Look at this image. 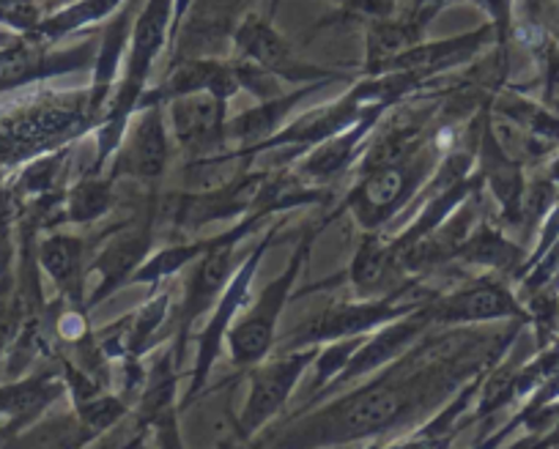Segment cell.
Segmentation results:
<instances>
[{"label": "cell", "mask_w": 559, "mask_h": 449, "mask_svg": "<svg viewBox=\"0 0 559 449\" xmlns=\"http://www.w3.org/2000/svg\"><path fill=\"white\" fill-rule=\"evenodd\" d=\"M236 56L247 58V61L258 63L266 72H272L274 77L283 80V83H335L343 80L341 72H330V69H321L316 63L302 61V58L294 52V45L288 39L277 34L269 23V17H258V14H247L239 25H236L234 34Z\"/></svg>", "instance_id": "7"}, {"label": "cell", "mask_w": 559, "mask_h": 449, "mask_svg": "<svg viewBox=\"0 0 559 449\" xmlns=\"http://www.w3.org/2000/svg\"><path fill=\"white\" fill-rule=\"evenodd\" d=\"M80 409V422L83 427H88L91 436H99V433L110 430L123 414H127V405L121 398H112V395H94V398L78 403Z\"/></svg>", "instance_id": "23"}, {"label": "cell", "mask_w": 559, "mask_h": 449, "mask_svg": "<svg viewBox=\"0 0 559 449\" xmlns=\"http://www.w3.org/2000/svg\"><path fill=\"white\" fill-rule=\"evenodd\" d=\"M543 444H559V427H557V430H554V436L548 438V441H543Z\"/></svg>", "instance_id": "28"}, {"label": "cell", "mask_w": 559, "mask_h": 449, "mask_svg": "<svg viewBox=\"0 0 559 449\" xmlns=\"http://www.w3.org/2000/svg\"><path fill=\"white\" fill-rule=\"evenodd\" d=\"M277 231H280V225H274L272 231L263 233L261 244L247 255L245 264L236 269V275H230L228 286H225V291L219 293L212 318H209V324L203 326L201 337H198L195 371H192V384H190V395H187V403H190L192 398H198V392H201L203 384H206L209 371H212L214 360H217L219 354V343L225 340V331H228V326L236 320V313H241V307L247 304V291H250L252 277H255L258 266H261V258L266 255L269 244H272L274 233Z\"/></svg>", "instance_id": "9"}, {"label": "cell", "mask_w": 559, "mask_h": 449, "mask_svg": "<svg viewBox=\"0 0 559 449\" xmlns=\"http://www.w3.org/2000/svg\"><path fill=\"white\" fill-rule=\"evenodd\" d=\"M206 244H209V239L206 242L176 244V247L159 250L154 258L143 260V264L134 269V275L129 277V282H159V280H165V277L179 275L185 266L195 264V258L203 253V250H206Z\"/></svg>", "instance_id": "22"}, {"label": "cell", "mask_w": 559, "mask_h": 449, "mask_svg": "<svg viewBox=\"0 0 559 449\" xmlns=\"http://www.w3.org/2000/svg\"><path fill=\"white\" fill-rule=\"evenodd\" d=\"M41 9L36 0H0V25L20 36H28L39 28Z\"/></svg>", "instance_id": "24"}, {"label": "cell", "mask_w": 559, "mask_h": 449, "mask_svg": "<svg viewBox=\"0 0 559 449\" xmlns=\"http://www.w3.org/2000/svg\"><path fill=\"white\" fill-rule=\"evenodd\" d=\"M403 291H395L390 299L381 302H337L326 307L319 318L308 320L302 329L292 331L283 337V349H305V345L330 343V340H343V337H357L365 331H373L379 326L392 324V320L403 318V315L417 313L419 307H426L433 296H408L401 299Z\"/></svg>", "instance_id": "6"}, {"label": "cell", "mask_w": 559, "mask_h": 449, "mask_svg": "<svg viewBox=\"0 0 559 449\" xmlns=\"http://www.w3.org/2000/svg\"><path fill=\"white\" fill-rule=\"evenodd\" d=\"M316 231L319 228H310L305 233V242H299L297 253L288 260L286 271L277 277V280L269 282L261 291V296L252 299V304L241 307V318H236L234 324L225 331V343H228L230 356L239 367H252L258 362H263L269 356L274 345V331H277V320L286 302L292 299L294 282H297L299 271H302L305 260H308L310 247L316 242Z\"/></svg>", "instance_id": "3"}, {"label": "cell", "mask_w": 559, "mask_h": 449, "mask_svg": "<svg viewBox=\"0 0 559 449\" xmlns=\"http://www.w3.org/2000/svg\"><path fill=\"white\" fill-rule=\"evenodd\" d=\"M228 99L212 90H192L165 101L176 143L195 157L225 151V112Z\"/></svg>", "instance_id": "10"}, {"label": "cell", "mask_w": 559, "mask_h": 449, "mask_svg": "<svg viewBox=\"0 0 559 449\" xmlns=\"http://www.w3.org/2000/svg\"><path fill=\"white\" fill-rule=\"evenodd\" d=\"M83 250L85 242L80 236H47L39 244V264L45 266L47 275L56 280L63 296L78 310H85L83 304Z\"/></svg>", "instance_id": "16"}, {"label": "cell", "mask_w": 559, "mask_h": 449, "mask_svg": "<svg viewBox=\"0 0 559 449\" xmlns=\"http://www.w3.org/2000/svg\"><path fill=\"white\" fill-rule=\"evenodd\" d=\"M450 3H459V0H417V3H414L412 20L419 28H428V23H431L444 7H450Z\"/></svg>", "instance_id": "26"}, {"label": "cell", "mask_w": 559, "mask_h": 449, "mask_svg": "<svg viewBox=\"0 0 559 449\" xmlns=\"http://www.w3.org/2000/svg\"><path fill=\"white\" fill-rule=\"evenodd\" d=\"M431 168L433 148L423 146L417 154L403 159V162L390 165V168L368 170L352 190V195L346 197V206L352 208V214L365 231H376L384 222H390V217L397 208H403L412 201L414 192L423 186Z\"/></svg>", "instance_id": "5"}, {"label": "cell", "mask_w": 559, "mask_h": 449, "mask_svg": "<svg viewBox=\"0 0 559 449\" xmlns=\"http://www.w3.org/2000/svg\"><path fill=\"white\" fill-rule=\"evenodd\" d=\"M319 345H305V349H292L280 360L266 362L250 376V392L239 416L241 436H252L261 427H266L280 411L286 409L294 387L302 378L305 367L313 365L319 356Z\"/></svg>", "instance_id": "8"}, {"label": "cell", "mask_w": 559, "mask_h": 449, "mask_svg": "<svg viewBox=\"0 0 559 449\" xmlns=\"http://www.w3.org/2000/svg\"><path fill=\"white\" fill-rule=\"evenodd\" d=\"M390 101H376L368 107L362 119L357 124H352L348 130L337 132L330 141L319 143V146L310 148L308 157L297 165L299 179H313V181H330L352 162V157L357 154V148L362 146L365 137L373 132V126L384 119V112L390 110Z\"/></svg>", "instance_id": "14"}, {"label": "cell", "mask_w": 559, "mask_h": 449, "mask_svg": "<svg viewBox=\"0 0 559 449\" xmlns=\"http://www.w3.org/2000/svg\"><path fill=\"white\" fill-rule=\"evenodd\" d=\"M127 141H121V157H118L116 173L129 175L138 181H157L168 168L170 143L168 130H165L163 105H143L140 116L134 119L129 135L123 132Z\"/></svg>", "instance_id": "11"}, {"label": "cell", "mask_w": 559, "mask_h": 449, "mask_svg": "<svg viewBox=\"0 0 559 449\" xmlns=\"http://www.w3.org/2000/svg\"><path fill=\"white\" fill-rule=\"evenodd\" d=\"M392 266H395V255H392L390 242L370 231L362 239V244H359L357 255H354V264L348 269V282H352L359 296H370L379 288H384V280L392 271Z\"/></svg>", "instance_id": "18"}, {"label": "cell", "mask_w": 559, "mask_h": 449, "mask_svg": "<svg viewBox=\"0 0 559 449\" xmlns=\"http://www.w3.org/2000/svg\"><path fill=\"white\" fill-rule=\"evenodd\" d=\"M477 7L491 17L497 45L504 47L510 39V14H513V0H475Z\"/></svg>", "instance_id": "25"}, {"label": "cell", "mask_w": 559, "mask_h": 449, "mask_svg": "<svg viewBox=\"0 0 559 449\" xmlns=\"http://www.w3.org/2000/svg\"><path fill=\"white\" fill-rule=\"evenodd\" d=\"M148 247H152V228H148V225H143V228H129L121 236L112 239V242L96 255L94 266L88 269V275L96 277V288L94 293H91L88 307L99 304L102 296H110L116 288L129 282L134 269L146 260Z\"/></svg>", "instance_id": "15"}, {"label": "cell", "mask_w": 559, "mask_h": 449, "mask_svg": "<svg viewBox=\"0 0 559 449\" xmlns=\"http://www.w3.org/2000/svg\"><path fill=\"white\" fill-rule=\"evenodd\" d=\"M455 258H464L477 266H491V269H510L521 260V250L510 239H504L502 233L493 231L491 225H480L477 231L466 236Z\"/></svg>", "instance_id": "20"}, {"label": "cell", "mask_w": 559, "mask_h": 449, "mask_svg": "<svg viewBox=\"0 0 559 449\" xmlns=\"http://www.w3.org/2000/svg\"><path fill=\"white\" fill-rule=\"evenodd\" d=\"M239 74H236L234 61H219V58H187L174 66V72L165 77L154 90L140 96L138 107L143 105H165L168 99L192 90H212V94L230 99L239 94Z\"/></svg>", "instance_id": "13"}, {"label": "cell", "mask_w": 559, "mask_h": 449, "mask_svg": "<svg viewBox=\"0 0 559 449\" xmlns=\"http://www.w3.org/2000/svg\"><path fill=\"white\" fill-rule=\"evenodd\" d=\"M123 3L127 0H72L69 7L58 9L56 14L41 20L39 28L34 34H28V39L41 41V45H52V41L67 39L69 34H78V31L88 28V25L99 23V20H107Z\"/></svg>", "instance_id": "17"}, {"label": "cell", "mask_w": 559, "mask_h": 449, "mask_svg": "<svg viewBox=\"0 0 559 449\" xmlns=\"http://www.w3.org/2000/svg\"><path fill=\"white\" fill-rule=\"evenodd\" d=\"M426 313L431 324H480V320L524 318V310L515 302L513 293L491 280L461 288L442 299L433 296L426 304Z\"/></svg>", "instance_id": "12"}, {"label": "cell", "mask_w": 559, "mask_h": 449, "mask_svg": "<svg viewBox=\"0 0 559 449\" xmlns=\"http://www.w3.org/2000/svg\"><path fill=\"white\" fill-rule=\"evenodd\" d=\"M185 12V0H146V7L134 14L132 34H129V50L123 56V80L118 85L116 96L107 101L102 112V130H99V148H96V165L99 170L102 162L121 146L127 121L138 110L140 96L146 94L148 74H152L154 61L168 45L170 28L176 25V14Z\"/></svg>", "instance_id": "2"}, {"label": "cell", "mask_w": 559, "mask_h": 449, "mask_svg": "<svg viewBox=\"0 0 559 449\" xmlns=\"http://www.w3.org/2000/svg\"><path fill=\"white\" fill-rule=\"evenodd\" d=\"M12 329H14V320L9 318V315H0V354H3V349H7Z\"/></svg>", "instance_id": "27"}, {"label": "cell", "mask_w": 559, "mask_h": 449, "mask_svg": "<svg viewBox=\"0 0 559 449\" xmlns=\"http://www.w3.org/2000/svg\"><path fill=\"white\" fill-rule=\"evenodd\" d=\"M263 217H269V211H261V208L250 211L239 225H236L234 231L209 239L206 250L195 258L190 282H187L185 302H181V318H179L181 337H179V345H176V356H179V362L185 360L187 354V337H190L192 326L201 320L203 313H209V310L217 304L219 293L225 291L230 275H234L236 244H239L247 233L255 231Z\"/></svg>", "instance_id": "4"}, {"label": "cell", "mask_w": 559, "mask_h": 449, "mask_svg": "<svg viewBox=\"0 0 559 449\" xmlns=\"http://www.w3.org/2000/svg\"><path fill=\"white\" fill-rule=\"evenodd\" d=\"M61 392L63 384L52 381L50 376H36L28 378V381L14 384V387H3L0 389V414L14 416V420H28V416L47 409Z\"/></svg>", "instance_id": "19"}, {"label": "cell", "mask_w": 559, "mask_h": 449, "mask_svg": "<svg viewBox=\"0 0 559 449\" xmlns=\"http://www.w3.org/2000/svg\"><path fill=\"white\" fill-rule=\"evenodd\" d=\"M112 203V175L110 179H99V175H88L80 181L74 190H69L67 203H63V214L69 222H96L110 211Z\"/></svg>", "instance_id": "21"}, {"label": "cell", "mask_w": 559, "mask_h": 449, "mask_svg": "<svg viewBox=\"0 0 559 449\" xmlns=\"http://www.w3.org/2000/svg\"><path fill=\"white\" fill-rule=\"evenodd\" d=\"M450 387H455V373L433 362L408 378H397L395 373V378H381L359 392L346 395L330 409H321V414L299 427V436L286 444H341L381 436L431 403L433 389L450 392Z\"/></svg>", "instance_id": "1"}]
</instances>
